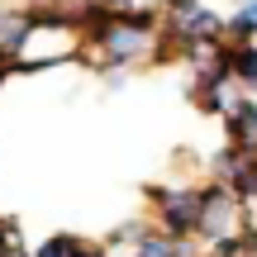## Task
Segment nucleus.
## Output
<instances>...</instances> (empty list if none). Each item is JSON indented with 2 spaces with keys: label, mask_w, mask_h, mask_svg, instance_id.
Listing matches in <instances>:
<instances>
[{
  "label": "nucleus",
  "mask_w": 257,
  "mask_h": 257,
  "mask_svg": "<svg viewBox=\"0 0 257 257\" xmlns=\"http://www.w3.org/2000/svg\"><path fill=\"white\" fill-rule=\"evenodd\" d=\"M148 205H153V229L195 243V233H200V186H186V181L153 186Z\"/></svg>",
  "instance_id": "1"
},
{
  "label": "nucleus",
  "mask_w": 257,
  "mask_h": 257,
  "mask_svg": "<svg viewBox=\"0 0 257 257\" xmlns=\"http://www.w3.org/2000/svg\"><path fill=\"white\" fill-rule=\"evenodd\" d=\"M243 210H248V205H243L224 181H205L200 186V233H195V238H200L205 248H214L219 238H229V233H238L243 224H248Z\"/></svg>",
  "instance_id": "2"
},
{
  "label": "nucleus",
  "mask_w": 257,
  "mask_h": 257,
  "mask_svg": "<svg viewBox=\"0 0 257 257\" xmlns=\"http://www.w3.org/2000/svg\"><path fill=\"white\" fill-rule=\"evenodd\" d=\"M34 43V15L29 10H0V62L15 67Z\"/></svg>",
  "instance_id": "3"
},
{
  "label": "nucleus",
  "mask_w": 257,
  "mask_h": 257,
  "mask_svg": "<svg viewBox=\"0 0 257 257\" xmlns=\"http://www.w3.org/2000/svg\"><path fill=\"white\" fill-rule=\"evenodd\" d=\"M172 29L181 34L186 48H200V43H224V19L214 10H186V15H172Z\"/></svg>",
  "instance_id": "4"
},
{
  "label": "nucleus",
  "mask_w": 257,
  "mask_h": 257,
  "mask_svg": "<svg viewBox=\"0 0 257 257\" xmlns=\"http://www.w3.org/2000/svg\"><path fill=\"white\" fill-rule=\"evenodd\" d=\"M219 57L243 95H257V48L252 43H219Z\"/></svg>",
  "instance_id": "5"
},
{
  "label": "nucleus",
  "mask_w": 257,
  "mask_h": 257,
  "mask_svg": "<svg viewBox=\"0 0 257 257\" xmlns=\"http://www.w3.org/2000/svg\"><path fill=\"white\" fill-rule=\"evenodd\" d=\"M224 134H229L233 148H243V153L257 157V100H252V95H243L238 110L224 114Z\"/></svg>",
  "instance_id": "6"
},
{
  "label": "nucleus",
  "mask_w": 257,
  "mask_h": 257,
  "mask_svg": "<svg viewBox=\"0 0 257 257\" xmlns=\"http://www.w3.org/2000/svg\"><path fill=\"white\" fill-rule=\"evenodd\" d=\"M134 257H195V243L191 238H172L162 229H148L143 238L134 243Z\"/></svg>",
  "instance_id": "7"
},
{
  "label": "nucleus",
  "mask_w": 257,
  "mask_h": 257,
  "mask_svg": "<svg viewBox=\"0 0 257 257\" xmlns=\"http://www.w3.org/2000/svg\"><path fill=\"white\" fill-rule=\"evenodd\" d=\"M210 257H257V224L248 219L238 233H229V238H219L210 248Z\"/></svg>",
  "instance_id": "8"
},
{
  "label": "nucleus",
  "mask_w": 257,
  "mask_h": 257,
  "mask_svg": "<svg viewBox=\"0 0 257 257\" xmlns=\"http://www.w3.org/2000/svg\"><path fill=\"white\" fill-rule=\"evenodd\" d=\"M252 38H257V0H243L238 15L224 29V43H252Z\"/></svg>",
  "instance_id": "9"
},
{
  "label": "nucleus",
  "mask_w": 257,
  "mask_h": 257,
  "mask_svg": "<svg viewBox=\"0 0 257 257\" xmlns=\"http://www.w3.org/2000/svg\"><path fill=\"white\" fill-rule=\"evenodd\" d=\"M81 243L86 238H76V233H53V238H43L34 248V257H76V252H81Z\"/></svg>",
  "instance_id": "10"
},
{
  "label": "nucleus",
  "mask_w": 257,
  "mask_h": 257,
  "mask_svg": "<svg viewBox=\"0 0 257 257\" xmlns=\"http://www.w3.org/2000/svg\"><path fill=\"white\" fill-rule=\"evenodd\" d=\"M0 257H24V229L15 219H0Z\"/></svg>",
  "instance_id": "11"
},
{
  "label": "nucleus",
  "mask_w": 257,
  "mask_h": 257,
  "mask_svg": "<svg viewBox=\"0 0 257 257\" xmlns=\"http://www.w3.org/2000/svg\"><path fill=\"white\" fill-rule=\"evenodd\" d=\"M148 229H153V224H148V219H128V224H119V229L110 233V248H134V243L143 238Z\"/></svg>",
  "instance_id": "12"
},
{
  "label": "nucleus",
  "mask_w": 257,
  "mask_h": 257,
  "mask_svg": "<svg viewBox=\"0 0 257 257\" xmlns=\"http://www.w3.org/2000/svg\"><path fill=\"white\" fill-rule=\"evenodd\" d=\"M195 5H200V0H162L167 15H186V10H195Z\"/></svg>",
  "instance_id": "13"
},
{
  "label": "nucleus",
  "mask_w": 257,
  "mask_h": 257,
  "mask_svg": "<svg viewBox=\"0 0 257 257\" xmlns=\"http://www.w3.org/2000/svg\"><path fill=\"white\" fill-rule=\"evenodd\" d=\"M76 257H110V243H81Z\"/></svg>",
  "instance_id": "14"
}]
</instances>
